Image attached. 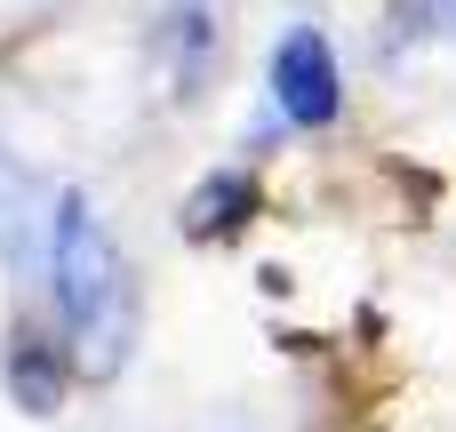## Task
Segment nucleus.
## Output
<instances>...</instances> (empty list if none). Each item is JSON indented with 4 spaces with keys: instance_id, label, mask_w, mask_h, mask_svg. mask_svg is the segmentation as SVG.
<instances>
[{
    "instance_id": "obj_6",
    "label": "nucleus",
    "mask_w": 456,
    "mask_h": 432,
    "mask_svg": "<svg viewBox=\"0 0 456 432\" xmlns=\"http://www.w3.org/2000/svg\"><path fill=\"white\" fill-rule=\"evenodd\" d=\"M401 40H456V0H401Z\"/></svg>"
},
{
    "instance_id": "obj_2",
    "label": "nucleus",
    "mask_w": 456,
    "mask_h": 432,
    "mask_svg": "<svg viewBox=\"0 0 456 432\" xmlns=\"http://www.w3.org/2000/svg\"><path fill=\"white\" fill-rule=\"evenodd\" d=\"M273 104L289 128H329L337 104H345V72H337V48L321 24H297L281 48H273Z\"/></svg>"
},
{
    "instance_id": "obj_1",
    "label": "nucleus",
    "mask_w": 456,
    "mask_h": 432,
    "mask_svg": "<svg viewBox=\"0 0 456 432\" xmlns=\"http://www.w3.org/2000/svg\"><path fill=\"white\" fill-rule=\"evenodd\" d=\"M48 305H56V329L72 345V369L80 377H112L128 361V273H120V249L104 232V216L88 208V192H56V224H48Z\"/></svg>"
},
{
    "instance_id": "obj_4",
    "label": "nucleus",
    "mask_w": 456,
    "mask_h": 432,
    "mask_svg": "<svg viewBox=\"0 0 456 432\" xmlns=\"http://www.w3.org/2000/svg\"><path fill=\"white\" fill-rule=\"evenodd\" d=\"M8 393H16L24 417H48V409L64 401V353H56L48 337L16 329V345H8Z\"/></svg>"
},
{
    "instance_id": "obj_5",
    "label": "nucleus",
    "mask_w": 456,
    "mask_h": 432,
    "mask_svg": "<svg viewBox=\"0 0 456 432\" xmlns=\"http://www.w3.org/2000/svg\"><path fill=\"white\" fill-rule=\"evenodd\" d=\"M256 208V192L240 184V176H208L192 200H184V232H200V240H224V232H240V216Z\"/></svg>"
},
{
    "instance_id": "obj_3",
    "label": "nucleus",
    "mask_w": 456,
    "mask_h": 432,
    "mask_svg": "<svg viewBox=\"0 0 456 432\" xmlns=\"http://www.w3.org/2000/svg\"><path fill=\"white\" fill-rule=\"evenodd\" d=\"M48 224H56V200L32 184V168L16 152H0V257L8 265H48Z\"/></svg>"
}]
</instances>
